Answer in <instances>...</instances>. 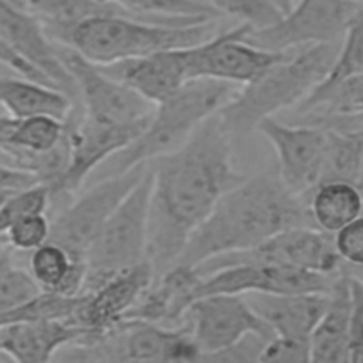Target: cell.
<instances>
[{"instance_id": "27", "label": "cell", "mask_w": 363, "mask_h": 363, "mask_svg": "<svg viewBox=\"0 0 363 363\" xmlns=\"http://www.w3.org/2000/svg\"><path fill=\"white\" fill-rule=\"evenodd\" d=\"M308 197L313 225L332 237L363 214V196L352 183H320Z\"/></svg>"}, {"instance_id": "14", "label": "cell", "mask_w": 363, "mask_h": 363, "mask_svg": "<svg viewBox=\"0 0 363 363\" xmlns=\"http://www.w3.org/2000/svg\"><path fill=\"white\" fill-rule=\"evenodd\" d=\"M153 281L155 272L145 261L116 272L92 291L82 294V301L71 319L85 335L79 346H92L113 333Z\"/></svg>"}, {"instance_id": "8", "label": "cell", "mask_w": 363, "mask_h": 363, "mask_svg": "<svg viewBox=\"0 0 363 363\" xmlns=\"http://www.w3.org/2000/svg\"><path fill=\"white\" fill-rule=\"evenodd\" d=\"M362 9L350 0H295L275 24L250 28L242 38L252 45L277 52L340 43Z\"/></svg>"}, {"instance_id": "35", "label": "cell", "mask_w": 363, "mask_h": 363, "mask_svg": "<svg viewBox=\"0 0 363 363\" xmlns=\"http://www.w3.org/2000/svg\"><path fill=\"white\" fill-rule=\"evenodd\" d=\"M41 292L28 269L13 265L0 279V316L21 306Z\"/></svg>"}, {"instance_id": "28", "label": "cell", "mask_w": 363, "mask_h": 363, "mask_svg": "<svg viewBox=\"0 0 363 363\" xmlns=\"http://www.w3.org/2000/svg\"><path fill=\"white\" fill-rule=\"evenodd\" d=\"M129 16L163 23H187L223 17L203 0H96Z\"/></svg>"}, {"instance_id": "52", "label": "cell", "mask_w": 363, "mask_h": 363, "mask_svg": "<svg viewBox=\"0 0 363 363\" xmlns=\"http://www.w3.org/2000/svg\"><path fill=\"white\" fill-rule=\"evenodd\" d=\"M7 363H10V362H9V360H7Z\"/></svg>"}, {"instance_id": "45", "label": "cell", "mask_w": 363, "mask_h": 363, "mask_svg": "<svg viewBox=\"0 0 363 363\" xmlns=\"http://www.w3.org/2000/svg\"><path fill=\"white\" fill-rule=\"evenodd\" d=\"M10 194H13V193H0V204H1Z\"/></svg>"}, {"instance_id": "30", "label": "cell", "mask_w": 363, "mask_h": 363, "mask_svg": "<svg viewBox=\"0 0 363 363\" xmlns=\"http://www.w3.org/2000/svg\"><path fill=\"white\" fill-rule=\"evenodd\" d=\"M82 301V294L68 296L57 292L41 291L28 302L0 316V328L18 322L71 320Z\"/></svg>"}, {"instance_id": "1", "label": "cell", "mask_w": 363, "mask_h": 363, "mask_svg": "<svg viewBox=\"0 0 363 363\" xmlns=\"http://www.w3.org/2000/svg\"><path fill=\"white\" fill-rule=\"evenodd\" d=\"M149 167L147 262L157 278L176 265L190 235L245 176L234 167L233 136L218 113Z\"/></svg>"}, {"instance_id": "34", "label": "cell", "mask_w": 363, "mask_h": 363, "mask_svg": "<svg viewBox=\"0 0 363 363\" xmlns=\"http://www.w3.org/2000/svg\"><path fill=\"white\" fill-rule=\"evenodd\" d=\"M51 218L47 213L30 214L16 221L4 234L10 250L20 252H33L50 241Z\"/></svg>"}, {"instance_id": "24", "label": "cell", "mask_w": 363, "mask_h": 363, "mask_svg": "<svg viewBox=\"0 0 363 363\" xmlns=\"http://www.w3.org/2000/svg\"><path fill=\"white\" fill-rule=\"evenodd\" d=\"M64 135V122L52 116L14 118L0 112V150L16 167L28 156L54 149Z\"/></svg>"}, {"instance_id": "46", "label": "cell", "mask_w": 363, "mask_h": 363, "mask_svg": "<svg viewBox=\"0 0 363 363\" xmlns=\"http://www.w3.org/2000/svg\"><path fill=\"white\" fill-rule=\"evenodd\" d=\"M10 3H13V4H16V6H18V7H21L23 9V6H21V1L20 0H9Z\"/></svg>"}, {"instance_id": "10", "label": "cell", "mask_w": 363, "mask_h": 363, "mask_svg": "<svg viewBox=\"0 0 363 363\" xmlns=\"http://www.w3.org/2000/svg\"><path fill=\"white\" fill-rule=\"evenodd\" d=\"M250 28L252 27L240 23L220 30L204 43L190 47V79L210 78L242 86L292 52L269 51L247 43L242 37Z\"/></svg>"}, {"instance_id": "42", "label": "cell", "mask_w": 363, "mask_h": 363, "mask_svg": "<svg viewBox=\"0 0 363 363\" xmlns=\"http://www.w3.org/2000/svg\"><path fill=\"white\" fill-rule=\"evenodd\" d=\"M272 1L281 9L282 13H286L292 7V4L295 3V0H272Z\"/></svg>"}, {"instance_id": "44", "label": "cell", "mask_w": 363, "mask_h": 363, "mask_svg": "<svg viewBox=\"0 0 363 363\" xmlns=\"http://www.w3.org/2000/svg\"><path fill=\"white\" fill-rule=\"evenodd\" d=\"M0 163H6V164H11L13 166V163H11V160L0 150Z\"/></svg>"}, {"instance_id": "21", "label": "cell", "mask_w": 363, "mask_h": 363, "mask_svg": "<svg viewBox=\"0 0 363 363\" xmlns=\"http://www.w3.org/2000/svg\"><path fill=\"white\" fill-rule=\"evenodd\" d=\"M194 268L174 265L155 278L139 301L125 316L123 323H157L180 326L183 316L194 301V288L199 282Z\"/></svg>"}, {"instance_id": "11", "label": "cell", "mask_w": 363, "mask_h": 363, "mask_svg": "<svg viewBox=\"0 0 363 363\" xmlns=\"http://www.w3.org/2000/svg\"><path fill=\"white\" fill-rule=\"evenodd\" d=\"M247 261L277 264L322 275H337L342 265L332 235L312 225H301L284 230L248 251L217 257L194 269L199 275H204L220 267Z\"/></svg>"}, {"instance_id": "36", "label": "cell", "mask_w": 363, "mask_h": 363, "mask_svg": "<svg viewBox=\"0 0 363 363\" xmlns=\"http://www.w3.org/2000/svg\"><path fill=\"white\" fill-rule=\"evenodd\" d=\"M268 342L262 336L250 335L228 347L201 350L193 363H261L262 352Z\"/></svg>"}, {"instance_id": "29", "label": "cell", "mask_w": 363, "mask_h": 363, "mask_svg": "<svg viewBox=\"0 0 363 363\" xmlns=\"http://www.w3.org/2000/svg\"><path fill=\"white\" fill-rule=\"evenodd\" d=\"M328 143L320 183L346 182L356 184L363 164L362 130L326 129Z\"/></svg>"}, {"instance_id": "25", "label": "cell", "mask_w": 363, "mask_h": 363, "mask_svg": "<svg viewBox=\"0 0 363 363\" xmlns=\"http://www.w3.org/2000/svg\"><path fill=\"white\" fill-rule=\"evenodd\" d=\"M28 272L41 291L77 296L84 291L86 262L60 244L47 241L30 252Z\"/></svg>"}, {"instance_id": "26", "label": "cell", "mask_w": 363, "mask_h": 363, "mask_svg": "<svg viewBox=\"0 0 363 363\" xmlns=\"http://www.w3.org/2000/svg\"><path fill=\"white\" fill-rule=\"evenodd\" d=\"M24 10L34 16L44 27L48 37L64 44L69 33L82 21L102 17L116 16L129 17L123 10L104 4L96 0H20ZM142 20V18H140Z\"/></svg>"}, {"instance_id": "2", "label": "cell", "mask_w": 363, "mask_h": 363, "mask_svg": "<svg viewBox=\"0 0 363 363\" xmlns=\"http://www.w3.org/2000/svg\"><path fill=\"white\" fill-rule=\"evenodd\" d=\"M301 225L315 227L308 203L292 194L278 174L245 177L218 200L190 235L176 265L196 268L217 257L248 251Z\"/></svg>"}, {"instance_id": "5", "label": "cell", "mask_w": 363, "mask_h": 363, "mask_svg": "<svg viewBox=\"0 0 363 363\" xmlns=\"http://www.w3.org/2000/svg\"><path fill=\"white\" fill-rule=\"evenodd\" d=\"M220 18L163 23L102 16L78 24L64 44L96 65H111L204 43L223 30Z\"/></svg>"}, {"instance_id": "48", "label": "cell", "mask_w": 363, "mask_h": 363, "mask_svg": "<svg viewBox=\"0 0 363 363\" xmlns=\"http://www.w3.org/2000/svg\"><path fill=\"white\" fill-rule=\"evenodd\" d=\"M0 363H7V359L0 353Z\"/></svg>"}, {"instance_id": "12", "label": "cell", "mask_w": 363, "mask_h": 363, "mask_svg": "<svg viewBox=\"0 0 363 363\" xmlns=\"http://www.w3.org/2000/svg\"><path fill=\"white\" fill-rule=\"evenodd\" d=\"M337 275H322L257 261L234 262L200 275L193 296L196 301L216 294L282 295L329 292Z\"/></svg>"}, {"instance_id": "18", "label": "cell", "mask_w": 363, "mask_h": 363, "mask_svg": "<svg viewBox=\"0 0 363 363\" xmlns=\"http://www.w3.org/2000/svg\"><path fill=\"white\" fill-rule=\"evenodd\" d=\"M189 50L190 47L174 48L98 67L109 77L132 88L150 104L157 105L190 81Z\"/></svg>"}, {"instance_id": "49", "label": "cell", "mask_w": 363, "mask_h": 363, "mask_svg": "<svg viewBox=\"0 0 363 363\" xmlns=\"http://www.w3.org/2000/svg\"><path fill=\"white\" fill-rule=\"evenodd\" d=\"M6 247H7V245H6V244H0V251H1V250H3V248H6Z\"/></svg>"}, {"instance_id": "38", "label": "cell", "mask_w": 363, "mask_h": 363, "mask_svg": "<svg viewBox=\"0 0 363 363\" xmlns=\"http://www.w3.org/2000/svg\"><path fill=\"white\" fill-rule=\"evenodd\" d=\"M261 363H309L308 342L274 337L267 343Z\"/></svg>"}, {"instance_id": "7", "label": "cell", "mask_w": 363, "mask_h": 363, "mask_svg": "<svg viewBox=\"0 0 363 363\" xmlns=\"http://www.w3.org/2000/svg\"><path fill=\"white\" fill-rule=\"evenodd\" d=\"M149 163L125 173L91 183L51 218L50 241L60 244L77 258L85 255L122 200L143 179Z\"/></svg>"}, {"instance_id": "15", "label": "cell", "mask_w": 363, "mask_h": 363, "mask_svg": "<svg viewBox=\"0 0 363 363\" xmlns=\"http://www.w3.org/2000/svg\"><path fill=\"white\" fill-rule=\"evenodd\" d=\"M201 350L233 346L250 335L274 339L269 326L250 305L244 295L216 294L197 298L183 316Z\"/></svg>"}, {"instance_id": "39", "label": "cell", "mask_w": 363, "mask_h": 363, "mask_svg": "<svg viewBox=\"0 0 363 363\" xmlns=\"http://www.w3.org/2000/svg\"><path fill=\"white\" fill-rule=\"evenodd\" d=\"M40 184L34 174L20 167L0 163V193H17Z\"/></svg>"}, {"instance_id": "6", "label": "cell", "mask_w": 363, "mask_h": 363, "mask_svg": "<svg viewBox=\"0 0 363 363\" xmlns=\"http://www.w3.org/2000/svg\"><path fill=\"white\" fill-rule=\"evenodd\" d=\"M152 173L129 191L111 214L86 255L84 291L89 292L109 277L147 261V227Z\"/></svg>"}, {"instance_id": "37", "label": "cell", "mask_w": 363, "mask_h": 363, "mask_svg": "<svg viewBox=\"0 0 363 363\" xmlns=\"http://www.w3.org/2000/svg\"><path fill=\"white\" fill-rule=\"evenodd\" d=\"M336 252L345 267H363V214L333 235Z\"/></svg>"}, {"instance_id": "51", "label": "cell", "mask_w": 363, "mask_h": 363, "mask_svg": "<svg viewBox=\"0 0 363 363\" xmlns=\"http://www.w3.org/2000/svg\"><path fill=\"white\" fill-rule=\"evenodd\" d=\"M0 112H3V111H1V109H0Z\"/></svg>"}, {"instance_id": "4", "label": "cell", "mask_w": 363, "mask_h": 363, "mask_svg": "<svg viewBox=\"0 0 363 363\" xmlns=\"http://www.w3.org/2000/svg\"><path fill=\"white\" fill-rule=\"evenodd\" d=\"M339 44H315L295 50L261 77L242 85L234 99L218 112L231 136L255 130L262 119L301 104L330 71Z\"/></svg>"}, {"instance_id": "40", "label": "cell", "mask_w": 363, "mask_h": 363, "mask_svg": "<svg viewBox=\"0 0 363 363\" xmlns=\"http://www.w3.org/2000/svg\"><path fill=\"white\" fill-rule=\"evenodd\" d=\"M14 265L11 259V250L9 247L0 251V279L7 274V271Z\"/></svg>"}, {"instance_id": "22", "label": "cell", "mask_w": 363, "mask_h": 363, "mask_svg": "<svg viewBox=\"0 0 363 363\" xmlns=\"http://www.w3.org/2000/svg\"><path fill=\"white\" fill-rule=\"evenodd\" d=\"M352 309L350 279L340 272L329 291L326 312L308 340L309 363H349Z\"/></svg>"}, {"instance_id": "9", "label": "cell", "mask_w": 363, "mask_h": 363, "mask_svg": "<svg viewBox=\"0 0 363 363\" xmlns=\"http://www.w3.org/2000/svg\"><path fill=\"white\" fill-rule=\"evenodd\" d=\"M55 45L64 67L75 82L78 106L84 115L112 123H132L150 118L156 105L105 74L69 45L61 43Z\"/></svg>"}, {"instance_id": "47", "label": "cell", "mask_w": 363, "mask_h": 363, "mask_svg": "<svg viewBox=\"0 0 363 363\" xmlns=\"http://www.w3.org/2000/svg\"><path fill=\"white\" fill-rule=\"evenodd\" d=\"M352 3H354V4H357V6H360V7H363V0H350Z\"/></svg>"}, {"instance_id": "32", "label": "cell", "mask_w": 363, "mask_h": 363, "mask_svg": "<svg viewBox=\"0 0 363 363\" xmlns=\"http://www.w3.org/2000/svg\"><path fill=\"white\" fill-rule=\"evenodd\" d=\"M50 207L51 194L44 184H35L10 194L0 204V244H6L4 234L16 221L30 214L47 213Z\"/></svg>"}, {"instance_id": "16", "label": "cell", "mask_w": 363, "mask_h": 363, "mask_svg": "<svg viewBox=\"0 0 363 363\" xmlns=\"http://www.w3.org/2000/svg\"><path fill=\"white\" fill-rule=\"evenodd\" d=\"M95 345L104 352L99 363H193L201 352L184 323H122Z\"/></svg>"}, {"instance_id": "3", "label": "cell", "mask_w": 363, "mask_h": 363, "mask_svg": "<svg viewBox=\"0 0 363 363\" xmlns=\"http://www.w3.org/2000/svg\"><path fill=\"white\" fill-rule=\"evenodd\" d=\"M240 89V85L210 78L187 81L170 98L157 104L143 132L128 147L104 162L88 180L94 183L125 173L176 150L199 126L228 105Z\"/></svg>"}, {"instance_id": "33", "label": "cell", "mask_w": 363, "mask_h": 363, "mask_svg": "<svg viewBox=\"0 0 363 363\" xmlns=\"http://www.w3.org/2000/svg\"><path fill=\"white\" fill-rule=\"evenodd\" d=\"M221 16H231L252 28H264L275 24L281 17V9L272 0H203Z\"/></svg>"}, {"instance_id": "23", "label": "cell", "mask_w": 363, "mask_h": 363, "mask_svg": "<svg viewBox=\"0 0 363 363\" xmlns=\"http://www.w3.org/2000/svg\"><path fill=\"white\" fill-rule=\"evenodd\" d=\"M72 108L74 102L57 88L16 74H0V109L10 116H52L65 122Z\"/></svg>"}, {"instance_id": "13", "label": "cell", "mask_w": 363, "mask_h": 363, "mask_svg": "<svg viewBox=\"0 0 363 363\" xmlns=\"http://www.w3.org/2000/svg\"><path fill=\"white\" fill-rule=\"evenodd\" d=\"M255 130L272 146L281 183L305 199L319 184L325 163L328 132L306 123H288L277 116L262 119Z\"/></svg>"}, {"instance_id": "43", "label": "cell", "mask_w": 363, "mask_h": 363, "mask_svg": "<svg viewBox=\"0 0 363 363\" xmlns=\"http://www.w3.org/2000/svg\"><path fill=\"white\" fill-rule=\"evenodd\" d=\"M356 186H357V189L360 190V193H362V196H363V164H362V170H360L359 179H357V182H356Z\"/></svg>"}, {"instance_id": "50", "label": "cell", "mask_w": 363, "mask_h": 363, "mask_svg": "<svg viewBox=\"0 0 363 363\" xmlns=\"http://www.w3.org/2000/svg\"><path fill=\"white\" fill-rule=\"evenodd\" d=\"M362 133H363V126H362Z\"/></svg>"}, {"instance_id": "31", "label": "cell", "mask_w": 363, "mask_h": 363, "mask_svg": "<svg viewBox=\"0 0 363 363\" xmlns=\"http://www.w3.org/2000/svg\"><path fill=\"white\" fill-rule=\"evenodd\" d=\"M359 75H363V9L342 37L339 51L330 71L325 79L312 89V92L326 91L347 78Z\"/></svg>"}, {"instance_id": "20", "label": "cell", "mask_w": 363, "mask_h": 363, "mask_svg": "<svg viewBox=\"0 0 363 363\" xmlns=\"http://www.w3.org/2000/svg\"><path fill=\"white\" fill-rule=\"evenodd\" d=\"M275 337L308 342L329 303V292L244 295Z\"/></svg>"}, {"instance_id": "17", "label": "cell", "mask_w": 363, "mask_h": 363, "mask_svg": "<svg viewBox=\"0 0 363 363\" xmlns=\"http://www.w3.org/2000/svg\"><path fill=\"white\" fill-rule=\"evenodd\" d=\"M0 38L78 105L75 82L64 67L55 43L34 16L9 0H0Z\"/></svg>"}, {"instance_id": "19", "label": "cell", "mask_w": 363, "mask_h": 363, "mask_svg": "<svg viewBox=\"0 0 363 363\" xmlns=\"http://www.w3.org/2000/svg\"><path fill=\"white\" fill-rule=\"evenodd\" d=\"M84 339L71 320L18 322L0 328V353L10 363H52L58 350Z\"/></svg>"}, {"instance_id": "41", "label": "cell", "mask_w": 363, "mask_h": 363, "mask_svg": "<svg viewBox=\"0 0 363 363\" xmlns=\"http://www.w3.org/2000/svg\"><path fill=\"white\" fill-rule=\"evenodd\" d=\"M350 285H352V291H353V294H354V296H356V299L359 302V306H360V311H362V316H363V285L359 284L354 279H350Z\"/></svg>"}]
</instances>
